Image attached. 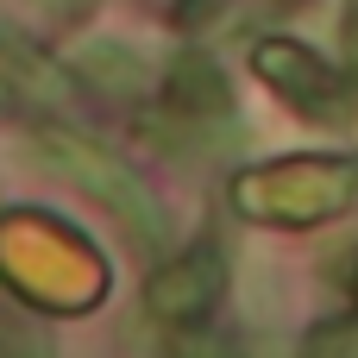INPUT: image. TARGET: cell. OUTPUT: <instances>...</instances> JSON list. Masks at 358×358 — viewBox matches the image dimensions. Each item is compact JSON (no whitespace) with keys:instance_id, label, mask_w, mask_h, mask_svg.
Masks as SVG:
<instances>
[{"instance_id":"cell-8","label":"cell","mask_w":358,"mask_h":358,"mask_svg":"<svg viewBox=\"0 0 358 358\" xmlns=\"http://www.w3.org/2000/svg\"><path fill=\"white\" fill-rule=\"evenodd\" d=\"M0 107H6V82H0Z\"/></svg>"},{"instance_id":"cell-4","label":"cell","mask_w":358,"mask_h":358,"mask_svg":"<svg viewBox=\"0 0 358 358\" xmlns=\"http://www.w3.org/2000/svg\"><path fill=\"white\" fill-rule=\"evenodd\" d=\"M208 296H214V264H208L201 252L182 258V264H170V271L151 283V308H157L164 321H189V315H201Z\"/></svg>"},{"instance_id":"cell-3","label":"cell","mask_w":358,"mask_h":358,"mask_svg":"<svg viewBox=\"0 0 358 358\" xmlns=\"http://www.w3.org/2000/svg\"><path fill=\"white\" fill-rule=\"evenodd\" d=\"M164 94H170V107H176V113H195V120L227 113V76H220V63H208L201 50H189V57H176V63H170Z\"/></svg>"},{"instance_id":"cell-2","label":"cell","mask_w":358,"mask_h":358,"mask_svg":"<svg viewBox=\"0 0 358 358\" xmlns=\"http://www.w3.org/2000/svg\"><path fill=\"white\" fill-rule=\"evenodd\" d=\"M258 69L302 107V113H315V120H352V94H346V82H334V69H321L302 44H258Z\"/></svg>"},{"instance_id":"cell-1","label":"cell","mask_w":358,"mask_h":358,"mask_svg":"<svg viewBox=\"0 0 358 358\" xmlns=\"http://www.w3.org/2000/svg\"><path fill=\"white\" fill-rule=\"evenodd\" d=\"M38 151L50 157V170H63L76 189H88L94 201H107L145 245H157L164 239V214H157V201H151V189L120 164V157H107L101 145H88V138H76V132H63V126H44L38 132Z\"/></svg>"},{"instance_id":"cell-5","label":"cell","mask_w":358,"mask_h":358,"mask_svg":"<svg viewBox=\"0 0 358 358\" xmlns=\"http://www.w3.org/2000/svg\"><path fill=\"white\" fill-rule=\"evenodd\" d=\"M76 69H82L94 88H107V94H145V82H151V69L138 63V50L107 44V38L82 44V50H76Z\"/></svg>"},{"instance_id":"cell-7","label":"cell","mask_w":358,"mask_h":358,"mask_svg":"<svg viewBox=\"0 0 358 358\" xmlns=\"http://www.w3.org/2000/svg\"><path fill=\"white\" fill-rule=\"evenodd\" d=\"M346 50H352V69H358V0H352V13H346Z\"/></svg>"},{"instance_id":"cell-6","label":"cell","mask_w":358,"mask_h":358,"mask_svg":"<svg viewBox=\"0 0 358 358\" xmlns=\"http://www.w3.org/2000/svg\"><path fill=\"white\" fill-rule=\"evenodd\" d=\"M0 69L31 94V101H63V69H50L38 50H25V44H6L0 38Z\"/></svg>"}]
</instances>
